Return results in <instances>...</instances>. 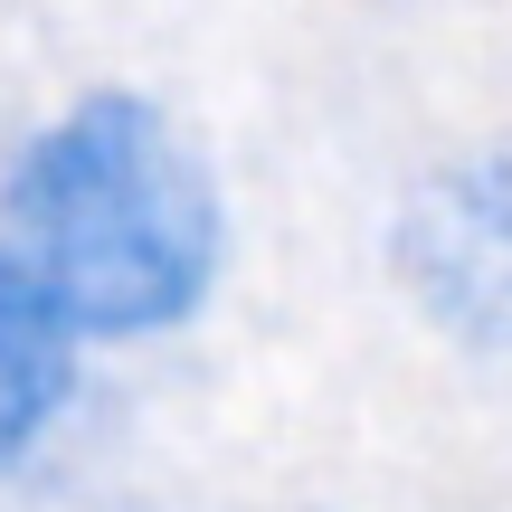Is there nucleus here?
<instances>
[{"label":"nucleus","instance_id":"2","mask_svg":"<svg viewBox=\"0 0 512 512\" xmlns=\"http://www.w3.org/2000/svg\"><path fill=\"white\" fill-rule=\"evenodd\" d=\"M389 275L437 342L512 361V133L418 171L389 219Z\"/></svg>","mask_w":512,"mask_h":512},{"label":"nucleus","instance_id":"1","mask_svg":"<svg viewBox=\"0 0 512 512\" xmlns=\"http://www.w3.org/2000/svg\"><path fill=\"white\" fill-rule=\"evenodd\" d=\"M0 247L86 351L200 323L228 266V200L143 86H86L0 152Z\"/></svg>","mask_w":512,"mask_h":512},{"label":"nucleus","instance_id":"3","mask_svg":"<svg viewBox=\"0 0 512 512\" xmlns=\"http://www.w3.org/2000/svg\"><path fill=\"white\" fill-rule=\"evenodd\" d=\"M86 361L76 323L38 294V275L0 247V484H19L57 446V427L86 399Z\"/></svg>","mask_w":512,"mask_h":512}]
</instances>
